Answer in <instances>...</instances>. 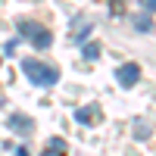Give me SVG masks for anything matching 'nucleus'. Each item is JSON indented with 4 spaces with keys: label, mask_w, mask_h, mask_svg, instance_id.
<instances>
[{
    "label": "nucleus",
    "mask_w": 156,
    "mask_h": 156,
    "mask_svg": "<svg viewBox=\"0 0 156 156\" xmlns=\"http://www.w3.org/2000/svg\"><path fill=\"white\" fill-rule=\"evenodd\" d=\"M22 72L31 78V84H37V87H53L56 81H59V72L53 69V66H47V62H41V59H22Z\"/></svg>",
    "instance_id": "1"
},
{
    "label": "nucleus",
    "mask_w": 156,
    "mask_h": 156,
    "mask_svg": "<svg viewBox=\"0 0 156 156\" xmlns=\"http://www.w3.org/2000/svg\"><path fill=\"white\" fill-rule=\"evenodd\" d=\"M19 34L25 37V41H31L34 50H47L50 44H53V34H50L47 28H41L37 22H28V19L19 22Z\"/></svg>",
    "instance_id": "2"
},
{
    "label": "nucleus",
    "mask_w": 156,
    "mask_h": 156,
    "mask_svg": "<svg viewBox=\"0 0 156 156\" xmlns=\"http://www.w3.org/2000/svg\"><path fill=\"white\" fill-rule=\"evenodd\" d=\"M115 78H119V84H122V87H134V84H137V78H140L137 62H122V66L115 69Z\"/></svg>",
    "instance_id": "3"
},
{
    "label": "nucleus",
    "mask_w": 156,
    "mask_h": 156,
    "mask_svg": "<svg viewBox=\"0 0 156 156\" xmlns=\"http://www.w3.org/2000/svg\"><path fill=\"white\" fill-rule=\"evenodd\" d=\"M9 128H12L16 134H31L34 119H31V115H22V112H12V115H9Z\"/></svg>",
    "instance_id": "4"
},
{
    "label": "nucleus",
    "mask_w": 156,
    "mask_h": 156,
    "mask_svg": "<svg viewBox=\"0 0 156 156\" xmlns=\"http://www.w3.org/2000/svg\"><path fill=\"white\" fill-rule=\"evenodd\" d=\"M41 156H66V140H62V137H53Z\"/></svg>",
    "instance_id": "5"
},
{
    "label": "nucleus",
    "mask_w": 156,
    "mask_h": 156,
    "mask_svg": "<svg viewBox=\"0 0 156 156\" xmlns=\"http://www.w3.org/2000/svg\"><path fill=\"white\" fill-rule=\"evenodd\" d=\"M81 56H84V59H90V62H94V59L100 56V47H97V44H84V47H81Z\"/></svg>",
    "instance_id": "6"
},
{
    "label": "nucleus",
    "mask_w": 156,
    "mask_h": 156,
    "mask_svg": "<svg viewBox=\"0 0 156 156\" xmlns=\"http://www.w3.org/2000/svg\"><path fill=\"white\" fill-rule=\"evenodd\" d=\"M94 115H97V109H75V119L81 122V125H87L90 119H94Z\"/></svg>",
    "instance_id": "7"
},
{
    "label": "nucleus",
    "mask_w": 156,
    "mask_h": 156,
    "mask_svg": "<svg viewBox=\"0 0 156 156\" xmlns=\"http://www.w3.org/2000/svg\"><path fill=\"white\" fill-rule=\"evenodd\" d=\"M134 25H137V31H150V28H153V25H150V16H137Z\"/></svg>",
    "instance_id": "8"
},
{
    "label": "nucleus",
    "mask_w": 156,
    "mask_h": 156,
    "mask_svg": "<svg viewBox=\"0 0 156 156\" xmlns=\"http://www.w3.org/2000/svg\"><path fill=\"white\" fill-rule=\"evenodd\" d=\"M16 47H19V37H12V41H6V56H12V53H16Z\"/></svg>",
    "instance_id": "9"
},
{
    "label": "nucleus",
    "mask_w": 156,
    "mask_h": 156,
    "mask_svg": "<svg viewBox=\"0 0 156 156\" xmlns=\"http://www.w3.org/2000/svg\"><path fill=\"white\" fill-rule=\"evenodd\" d=\"M144 6H147V12H156V0H147Z\"/></svg>",
    "instance_id": "10"
},
{
    "label": "nucleus",
    "mask_w": 156,
    "mask_h": 156,
    "mask_svg": "<svg viewBox=\"0 0 156 156\" xmlns=\"http://www.w3.org/2000/svg\"><path fill=\"white\" fill-rule=\"evenodd\" d=\"M16 156H31V153H28V147H19V150H16Z\"/></svg>",
    "instance_id": "11"
}]
</instances>
